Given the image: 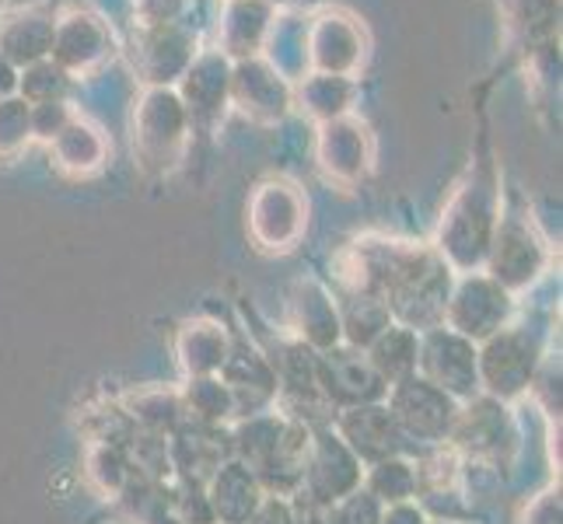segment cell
I'll return each instance as SVG.
<instances>
[{"label":"cell","mask_w":563,"mask_h":524,"mask_svg":"<svg viewBox=\"0 0 563 524\" xmlns=\"http://www.w3.org/2000/svg\"><path fill=\"white\" fill-rule=\"evenodd\" d=\"M393 420L399 423V431L406 426V431L423 441H441L455 423V402L449 392H441L438 384L410 375V378L396 381Z\"/></svg>","instance_id":"6da1fadb"},{"label":"cell","mask_w":563,"mask_h":524,"mask_svg":"<svg viewBox=\"0 0 563 524\" xmlns=\"http://www.w3.org/2000/svg\"><path fill=\"white\" fill-rule=\"evenodd\" d=\"M417 364L431 384H438L449 395H470L476 392L479 364L473 343L459 333H434L427 346L417 354Z\"/></svg>","instance_id":"7a4b0ae2"},{"label":"cell","mask_w":563,"mask_h":524,"mask_svg":"<svg viewBox=\"0 0 563 524\" xmlns=\"http://www.w3.org/2000/svg\"><path fill=\"white\" fill-rule=\"evenodd\" d=\"M357 458L346 444L333 434H319L316 448H308V461H305V479L301 487H308V497L312 503H336L357 487Z\"/></svg>","instance_id":"3957f363"},{"label":"cell","mask_w":563,"mask_h":524,"mask_svg":"<svg viewBox=\"0 0 563 524\" xmlns=\"http://www.w3.org/2000/svg\"><path fill=\"white\" fill-rule=\"evenodd\" d=\"M490 221H494V200L490 192H483L479 186L465 189L452 207L449 224L441 227V242L452 252V259L459 266H473L487 252L490 242Z\"/></svg>","instance_id":"277c9868"},{"label":"cell","mask_w":563,"mask_h":524,"mask_svg":"<svg viewBox=\"0 0 563 524\" xmlns=\"http://www.w3.org/2000/svg\"><path fill=\"white\" fill-rule=\"evenodd\" d=\"M508 290L494 280H465L459 287V294L452 298L449 319L452 328L465 339H487L508 319Z\"/></svg>","instance_id":"5b68a950"},{"label":"cell","mask_w":563,"mask_h":524,"mask_svg":"<svg viewBox=\"0 0 563 524\" xmlns=\"http://www.w3.org/2000/svg\"><path fill=\"white\" fill-rule=\"evenodd\" d=\"M305 227V203L290 186L269 182L252 200V235L266 248H290Z\"/></svg>","instance_id":"8992f818"},{"label":"cell","mask_w":563,"mask_h":524,"mask_svg":"<svg viewBox=\"0 0 563 524\" xmlns=\"http://www.w3.org/2000/svg\"><path fill=\"white\" fill-rule=\"evenodd\" d=\"M316 378L325 388L329 399H336L343 405H364L382 395V378L372 367V360H364L354 349H329V354L316 364Z\"/></svg>","instance_id":"52a82bcc"},{"label":"cell","mask_w":563,"mask_h":524,"mask_svg":"<svg viewBox=\"0 0 563 524\" xmlns=\"http://www.w3.org/2000/svg\"><path fill=\"white\" fill-rule=\"evenodd\" d=\"M340 431H343L340 441L354 451V458H367V461L393 458L402 437L399 423L382 405H354V410H346V416L340 420Z\"/></svg>","instance_id":"ba28073f"},{"label":"cell","mask_w":563,"mask_h":524,"mask_svg":"<svg viewBox=\"0 0 563 524\" xmlns=\"http://www.w3.org/2000/svg\"><path fill=\"white\" fill-rule=\"evenodd\" d=\"M532 354H536V349H532V343L526 336L504 333L500 339H494L487 346V354L476 357V364H483V378H487L490 392L515 395L532 378V364H536Z\"/></svg>","instance_id":"9c48e42d"},{"label":"cell","mask_w":563,"mask_h":524,"mask_svg":"<svg viewBox=\"0 0 563 524\" xmlns=\"http://www.w3.org/2000/svg\"><path fill=\"white\" fill-rule=\"evenodd\" d=\"M210 511L213 521H224V524H249L252 514L260 511V479L249 465H224V469L213 476V487H210Z\"/></svg>","instance_id":"30bf717a"},{"label":"cell","mask_w":563,"mask_h":524,"mask_svg":"<svg viewBox=\"0 0 563 524\" xmlns=\"http://www.w3.org/2000/svg\"><path fill=\"white\" fill-rule=\"evenodd\" d=\"M542 266V248L529 235V227L504 224L494 245V283L500 287H526Z\"/></svg>","instance_id":"8fae6325"},{"label":"cell","mask_w":563,"mask_h":524,"mask_svg":"<svg viewBox=\"0 0 563 524\" xmlns=\"http://www.w3.org/2000/svg\"><path fill=\"white\" fill-rule=\"evenodd\" d=\"M141 147L144 154H165V147L179 144L183 141V112L179 102L168 99V94H151L144 102L141 112Z\"/></svg>","instance_id":"7c38bea8"},{"label":"cell","mask_w":563,"mask_h":524,"mask_svg":"<svg viewBox=\"0 0 563 524\" xmlns=\"http://www.w3.org/2000/svg\"><path fill=\"white\" fill-rule=\"evenodd\" d=\"M322 161L340 179H354L367 165V141L357 123H333L322 137Z\"/></svg>","instance_id":"4fadbf2b"},{"label":"cell","mask_w":563,"mask_h":524,"mask_svg":"<svg viewBox=\"0 0 563 524\" xmlns=\"http://www.w3.org/2000/svg\"><path fill=\"white\" fill-rule=\"evenodd\" d=\"M417 336L410 328H385L372 346V367L382 381H402L417 371Z\"/></svg>","instance_id":"5bb4252c"},{"label":"cell","mask_w":563,"mask_h":524,"mask_svg":"<svg viewBox=\"0 0 563 524\" xmlns=\"http://www.w3.org/2000/svg\"><path fill=\"white\" fill-rule=\"evenodd\" d=\"M179 349H183V364L189 367L192 375H213L221 371L224 360H228V339L218 325H189L183 339H179Z\"/></svg>","instance_id":"9a60e30c"},{"label":"cell","mask_w":563,"mask_h":524,"mask_svg":"<svg viewBox=\"0 0 563 524\" xmlns=\"http://www.w3.org/2000/svg\"><path fill=\"white\" fill-rule=\"evenodd\" d=\"M357 49H361V38L343 18H322V25L316 29V56L322 67L346 70L357 60Z\"/></svg>","instance_id":"2e32d148"},{"label":"cell","mask_w":563,"mask_h":524,"mask_svg":"<svg viewBox=\"0 0 563 524\" xmlns=\"http://www.w3.org/2000/svg\"><path fill=\"white\" fill-rule=\"evenodd\" d=\"M53 144H56V154H60V161L67 168H77V171H88L106 158V144H102L99 133L85 123H74V120H67L60 126Z\"/></svg>","instance_id":"e0dca14e"},{"label":"cell","mask_w":563,"mask_h":524,"mask_svg":"<svg viewBox=\"0 0 563 524\" xmlns=\"http://www.w3.org/2000/svg\"><path fill=\"white\" fill-rule=\"evenodd\" d=\"M239 88H242V102L245 109L252 112H266V115H280L284 105H287V91L277 77H269L266 70L260 67H245L242 77H239Z\"/></svg>","instance_id":"ac0fdd59"},{"label":"cell","mask_w":563,"mask_h":524,"mask_svg":"<svg viewBox=\"0 0 563 524\" xmlns=\"http://www.w3.org/2000/svg\"><path fill=\"white\" fill-rule=\"evenodd\" d=\"M301 333L316 346H329L340 336L336 308L322 294V290H308V301H301Z\"/></svg>","instance_id":"d6986e66"},{"label":"cell","mask_w":563,"mask_h":524,"mask_svg":"<svg viewBox=\"0 0 563 524\" xmlns=\"http://www.w3.org/2000/svg\"><path fill=\"white\" fill-rule=\"evenodd\" d=\"M413 490H417V472L406 461L385 458V461L375 465V472H372V497H378L385 503H406Z\"/></svg>","instance_id":"ffe728a7"},{"label":"cell","mask_w":563,"mask_h":524,"mask_svg":"<svg viewBox=\"0 0 563 524\" xmlns=\"http://www.w3.org/2000/svg\"><path fill=\"white\" fill-rule=\"evenodd\" d=\"M189 405H192V413H200L203 420H221V416H228V410L235 402H231V392L221 381L203 378V381H192Z\"/></svg>","instance_id":"44dd1931"},{"label":"cell","mask_w":563,"mask_h":524,"mask_svg":"<svg viewBox=\"0 0 563 524\" xmlns=\"http://www.w3.org/2000/svg\"><path fill=\"white\" fill-rule=\"evenodd\" d=\"M32 133V112L22 102H0V154L18 150Z\"/></svg>","instance_id":"7402d4cb"},{"label":"cell","mask_w":563,"mask_h":524,"mask_svg":"<svg viewBox=\"0 0 563 524\" xmlns=\"http://www.w3.org/2000/svg\"><path fill=\"white\" fill-rule=\"evenodd\" d=\"M378 503L372 493H346L336 511H329V524H378Z\"/></svg>","instance_id":"603a6c76"},{"label":"cell","mask_w":563,"mask_h":524,"mask_svg":"<svg viewBox=\"0 0 563 524\" xmlns=\"http://www.w3.org/2000/svg\"><path fill=\"white\" fill-rule=\"evenodd\" d=\"M504 410H497V405H479L476 410V416H470V448H476V451H487L490 444H497L500 441V431H504V416H500Z\"/></svg>","instance_id":"cb8c5ba5"},{"label":"cell","mask_w":563,"mask_h":524,"mask_svg":"<svg viewBox=\"0 0 563 524\" xmlns=\"http://www.w3.org/2000/svg\"><path fill=\"white\" fill-rule=\"evenodd\" d=\"M346 85H340V77H319V81L308 85V105L322 115H336L343 109V99L336 91H343Z\"/></svg>","instance_id":"d4e9b609"},{"label":"cell","mask_w":563,"mask_h":524,"mask_svg":"<svg viewBox=\"0 0 563 524\" xmlns=\"http://www.w3.org/2000/svg\"><path fill=\"white\" fill-rule=\"evenodd\" d=\"M252 524H295V517H290L287 503L266 500V503H260V511L252 514Z\"/></svg>","instance_id":"484cf974"},{"label":"cell","mask_w":563,"mask_h":524,"mask_svg":"<svg viewBox=\"0 0 563 524\" xmlns=\"http://www.w3.org/2000/svg\"><path fill=\"white\" fill-rule=\"evenodd\" d=\"M378 524H423V514L417 508H410V503H396Z\"/></svg>","instance_id":"4316f807"}]
</instances>
